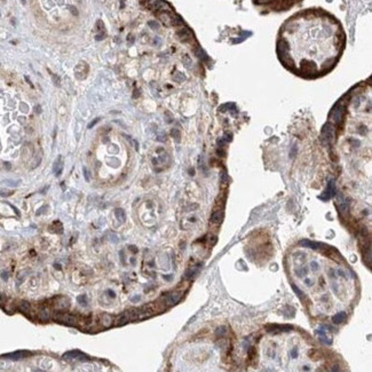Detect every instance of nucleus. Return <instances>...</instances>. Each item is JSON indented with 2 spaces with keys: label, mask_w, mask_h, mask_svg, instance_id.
I'll return each mask as SVG.
<instances>
[{
  "label": "nucleus",
  "mask_w": 372,
  "mask_h": 372,
  "mask_svg": "<svg viewBox=\"0 0 372 372\" xmlns=\"http://www.w3.org/2000/svg\"><path fill=\"white\" fill-rule=\"evenodd\" d=\"M55 318L59 320L60 322H63L65 323L66 325H71V326H74V325L77 324V317H74V315H70V314H61V313H56L55 314Z\"/></svg>",
  "instance_id": "1"
},
{
  "label": "nucleus",
  "mask_w": 372,
  "mask_h": 372,
  "mask_svg": "<svg viewBox=\"0 0 372 372\" xmlns=\"http://www.w3.org/2000/svg\"><path fill=\"white\" fill-rule=\"evenodd\" d=\"M333 126L331 124H326L322 131V139L325 143H331L333 140Z\"/></svg>",
  "instance_id": "2"
},
{
  "label": "nucleus",
  "mask_w": 372,
  "mask_h": 372,
  "mask_svg": "<svg viewBox=\"0 0 372 372\" xmlns=\"http://www.w3.org/2000/svg\"><path fill=\"white\" fill-rule=\"evenodd\" d=\"M30 353L26 351H14V353H9V354H6L4 355L5 359H14V361H18V359H25L26 356H29Z\"/></svg>",
  "instance_id": "3"
},
{
  "label": "nucleus",
  "mask_w": 372,
  "mask_h": 372,
  "mask_svg": "<svg viewBox=\"0 0 372 372\" xmlns=\"http://www.w3.org/2000/svg\"><path fill=\"white\" fill-rule=\"evenodd\" d=\"M180 299H181V293H180V292H172V293H169L166 295V298H165V303H166L167 306H173V305L179 302Z\"/></svg>",
  "instance_id": "4"
},
{
  "label": "nucleus",
  "mask_w": 372,
  "mask_h": 372,
  "mask_svg": "<svg viewBox=\"0 0 372 372\" xmlns=\"http://www.w3.org/2000/svg\"><path fill=\"white\" fill-rule=\"evenodd\" d=\"M62 169H63L62 156H59L56 158V160L54 161V165H53V172L55 173V175H56V177H59V175L62 173Z\"/></svg>",
  "instance_id": "5"
},
{
  "label": "nucleus",
  "mask_w": 372,
  "mask_h": 372,
  "mask_svg": "<svg viewBox=\"0 0 372 372\" xmlns=\"http://www.w3.org/2000/svg\"><path fill=\"white\" fill-rule=\"evenodd\" d=\"M342 112H344V109L342 107H336V108L332 110V113H331V118L333 119V121H336V123H339V121L341 120V117H342Z\"/></svg>",
  "instance_id": "6"
},
{
  "label": "nucleus",
  "mask_w": 372,
  "mask_h": 372,
  "mask_svg": "<svg viewBox=\"0 0 372 372\" xmlns=\"http://www.w3.org/2000/svg\"><path fill=\"white\" fill-rule=\"evenodd\" d=\"M334 192H336V188H334V183L331 182L329 184V188L324 191V194L321 196V198L323 199V200H326V199L331 198L333 195H334Z\"/></svg>",
  "instance_id": "7"
},
{
  "label": "nucleus",
  "mask_w": 372,
  "mask_h": 372,
  "mask_svg": "<svg viewBox=\"0 0 372 372\" xmlns=\"http://www.w3.org/2000/svg\"><path fill=\"white\" fill-rule=\"evenodd\" d=\"M292 326L290 325H271L268 326L269 332H283V331H290Z\"/></svg>",
  "instance_id": "8"
},
{
  "label": "nucleus",
  "mask_w": 372,
  "mask_h": 372,
  "mask_svg": "<svg viewBox=\"0 0 372 372\" xmlns=\"http://www.w3.org/2000/svg\"><path fill=\"white\" fill-rule=\"evenodd\" d=\"M158 17H159V20L164 23L165 25H167V26L172 25V17H173V16H171L169 13H166V12H161V13H159Z\"/></svg>",
  "instance_id": "9"
},
{
  "label": "nucleus",
  "mask_w": 372,
  "mask_h": 372,
  "mask_svg": "<svg viewBox=\"0 0 372 372\" xmlns=\"http://www.w3.org/2000/svg\"><path fill=\"white\" fill-rule=\"evenodd\" d=\"M177 37H179L180 40H182V41H187V40L191 37V33L187 28H183V29L177 31Z\"/></svg>",
  "instance_id": "10"
},
{
  "label": "nucleus",
  "mask_w": 372,
  "mask_h": 372,
  "mask_svg": "<svg viewBox=\"0 0 372 372\" xmlns=\"http://www.w3.org/2000/svg\"><path fill=\"white\" fill-rule=\"evenodd\" d=\"M338 206H339V208H340V211H341L342 213L346 212L347 208H348V205H347L346 199H345V197H344L342 195L338 196Z\"/></svg>",
  "instance_id": "11"
},
{
  "label": "nucleus",
  "mask_w": 372,
  "mask_h": 372,
  "mask_svg": "<svg viewBox=\"0 0 372 372\" xmlns=\"http://www.w3.org/2000/svg\"><path fill=\"white\" fill-rule=\"evenodd\" d=\"M317 334L320 336V340H322L324 344H326V345H330V344H331V338L325 333L324 330H322V329L317 330Z\"/></svg>",
  "instance_id": "12"
},
{
  "label": "nucleus",
  "mask_w": 372,
  "mask_h": 372,
  "mask_svg": "<svg viewBox=\"0 0 372 372\" xmlns=\"http://www.w3.org/2000/svg\"><path fill=\"white\" fill-rule=\"evenodd\" d=\"M127 322H130V316H128V314H127V313H124V314H121V315L117 318L116 325H118V326H121V325L126 324Z\"/></svg>",
  "instance_id": "13"
},
{
  "label": "nucleus",
  "mask_w": 372,
  "mask_h": 372,
  "mask_svg": "<svg viewBox=\"0 0 372 372\" xmlns=\"http://www.w3.org/2000/svg\"><path fill=\"white\" fill-rule=\"evenodd\" d=\"M345 320H346V313H344V312H340L336 316H333V318H332L334 324H340V323H342Z\"/></svg>",
  "instance_id": "14"
},
{
  "label": "nucleus",
  "mask_w": 372,
  "mask_h": 372,
  "mask_svg": "<svg viewBox=\"0 0 372 372\" xmlns=\"http://www.w3.org/2000/svg\"><path fill=\"white\" fill-rule=\"evenodd\" d=\"M39 318L41 321H45V322L51 318V313H49V310H48L47 308H41V309H40V310H39Z\"/></svg>",
  "instance_id": "15"
},
{
  "label": "nucleus",
  "mask_w": 372,
  "mask_h": 372,
  "mask_svg": "<svg viewBox=\"0 0 372 372\" xmlns=\"http://www.w3.org/2000/svg\"><path fill=\"white\" fill-rule=\"evenodd\" d=\"M101 323L103 325L104 328H109V326H111L112 324V317L110 315H103L102 316V318H101Z\"/></svg>",
  "instance_id": "16"
},
{
  "label": "nucleus",
  "mask_w": 372,
  "mask_h": 372,
  "mask_svg": "<svg viewBox=\"0 0 372 372\" xmlns=\"http://www.w3.org/2000/svg\"><path fill=\"white\" fill-rule=\"evenodd\" d=\"M82 355V353L77 349H74V351H66L64 355H63V357L64 359H76V357H79Z\"/></svg>",
  "instance_id": "17"
},
{
  "label": "nucleus",
  "mask_w": 372,
  "mask_h": 372,
  "mask_svg": "<svg viewBox=\"0 0 372 372\" xmlns=\"http://www.w3.org/2000/svg\"><path fill=\"white\" fill-rule=\"evenodd\" d=\"M300 245L305 247H309V249H318L321 246V244H318V243L309 242V241H302V242H300Z\"/></svg>",
  "instance_id": "18"
},
{
  "label": "nucleus",
  "mask_w": 372,
  "mask_h": 372,
  "mask_svg": "<svg viewBox=\"0 0 372 372\" xmlns=\"http://www.w3.org/2000/svg\"><path fill=\"white\" fill-rule=\"evenodd\" d=\"M18 308H20V310H21V312L29 313V312H30V309H31V306H30V303L28 302V301H22V302L20 303Z\"/></svg>",
  "instance_id": "19"
},
{
  "label": "nucleus",
  "mask_w": 372,
  "mask_h": 372,
  "mask_svg": "<svg viewBox=\"0 0 372 372\" xmlns=\"http://www.w3.org/2000/svg\"><path fill=\"white\" fill-rule=\"evenodd\" d=\"M116 216H117V219L119 221H120V222H124V221H125V212H124V211H123V210H121V208H117V210H116Z\"/></svg>",
  "instance_id": "20"
},
{
  "label": "nucleus",
  "mask_w": 372,
  "mask_h": 372,
  "mask_svg": "<svg viewBox=\"0 0 372 372\" xmlns=\"http://www.w3.org/2000/svg\"><path fill=\"white\" fill-rule=\"evenodd\" d=\"M211 221H212V222H214V223H216V222H220V221H221L220 211H216V212L213 213L212 216H211Z\"/></svg>",
  "instance_id": "21"
},
{
  "label": "nucleus",
  "mask_w": 372,
  "mask_h": 372,
  "mask_svg": "<svg viewBox=\"0 0 372 372\" xmlns=\"http://www.w3.org/2000/svg\"><path fill=\"white\" fill-rule=\"evenodd\" d=\"M77 300H78V302L80 303L82 306H84V307H86V306H87V295H86V294H82V295H79L78 298H77Z\"/></svg>",
  "instance_id": "22"
},
{
  "label": "nucleus",
  "mask_w": 372,
  "mask_h": 372,
  "mask_svg": "<svg viewBox=\"0 0 372 372\" xmlns=\"http://www.w3.org/2000/svg\"><path fill=\"white\" fill-rule=\"evenodd\" d=\"M4 183H6V184H8V186H10V187H17L18 184L21 183V181H20V180H17V181H13V180H5Z\"/></svg>",
  "instance_id": "23"
},
{
  "label": "nucleus",
  "mask_w": 372,
  "mask_h": 372,
  "mask_svg": "<svg viewBox=\"0 0 372 372\" xmlns=\"http://www.w3.org/2000/svg\"><path fill=\"white\" fill-rule=\"evenodd\" d=\"M13 195V191L7 190V189H0V196L2 197H8V196Z\"/></svg>",
  "instance_id": "24"
},
{
  "label": "nucleus",
  "mask_w": 372,
  "mask_h": 372,
  "mask_svg": "<svg viewBox=\"0 0 372 372\" xmlns=\"http://www.w3.org/2000/svg\"><path fill=\"white\" fill-rule=\"evenodd\" d=\"M51 74H52V77H53V80H54V84H55V85H56V86H60V77H59V76H56V74H52V72H51Z\"/></svg>",
  "instance_id": "25"
},
{
  "label": "nucleus",
  "mask_w": 372,
  "mask_h": 372,
  "mask_svg": "<svg viewBox=\"0 0 372 372\" xmlns=\"http://www.w3.org/2000/svg\"><path fill=\"white\" fill-rule=\"evenodd\" d=\"M96 28H97V29H99L100 31L103 30V29H104L103 22H102V21H97V23H96Z\"/></svg>",
  "instance_id": "26"
},
{
  "label": "nucleus",
  "mask_w": 372,
  "mask_h": 372,
  "mask_svg": "<svg viewBox=\"0 0 372 372\" xmlns=\"http://www.w3.org/2000/svg\"><path fill=\"white\" fill-rule=\"evenodd\" d=\"M70 12L74 14V16H77V15H78V10H77V8H76L74 6H70Z\"/></svg>",
  "instance_id": "27"
},
{
  "label": "nucleus",
  "mask_w": 372,
  "mask_h": 372,
  "mask_svg": "<svg viewBox=\"0 0 372 372\" xmlns=\"http://www.w3.org/2000/svg\"><path fill=\"white\" fill-rule=\"evenodd\" d=\"M82 171H84V175H85V180H86V181H89V173H88V172H87V169H86V167H84V169H82Z\"/></svg>",
  "instance_id": "28"
},
{
  "label": "nucleus",
  "mask_w": 372,
  "mask_h": 372,
  "mask_svg": "<svg viewBox=\"0 0 372 372\" xmlns=\"http://www.w3.org/2000/svg\"><path fill=\"white\" fill-rule=\"evenodd\" d=\"M292 287H293V290L295 291V292H297V294H298L299 297H300V298H302V297H303V294L301 293V291L299 290V289H298V287H297V286H295V285H292Z\"/></svg>",
  "instance_id": "29"
},
{
  "label": "nucleus",
  "mask_w": 372,
  "mask_h": 372,
  "mask_svg": "<svg viewBox=\"0 0 372 372\" xmlns=\"http://www.w3.org/2000/svg\"><path fill=\"white\" fill-rule=\"evenodd\" d=\"M99 120H100V118H95V119H94V120H92L91 123H89V125H88V128H92V127H93V126L95 125L96 123H99Z\"/></svg>",
  "instance_id": "30"
},
{
  "label": "nucleus",
  "mask_w": 372,
  "mask_h": 372,
  "mask_svg": "<svg viewBox=\"0 0 372 372\" xmlns=\"http://www.w3.org/2000/svg\"><path fill=\"white\" fill-rule=\"evenodd\" d=\"M104 37H105V33H101V35H97L95 37V39L96 40H102L104 38Z\"/></svg>",
  "instance_id": "31"
},
{
  "label": "nucleus",
  "mask_w": 372,
  "mask_h": 372,
  "mask_svg": "<svg viewBox=\"0 0 372 372\" xmlns=\"http://www.w3.org/2000/svg\"><path fill=\"white\" fill-rule=\"evenodd\" d=\"M172 135H173L174 138L177 139V138H179V132H177V130H173V131H172Z\"/></svg>",
  "instance_id": "32"
},
{
  "label": "nucleus",
  "mask_w": 372,
  "mask_h": 372,
  "mask_svg": "<svg viewBox=\"0 0 372 372\" xmlns=\"http://www.w3.org/2000/svg\"><path fill=\"white\" fill-rule=\"evenodd\" d=\"M149 25L151 26V28H156V29H158V25H157L155 22H149Z\"/></svg>",
  "instance_id": "33"
},
{
  "label": "nucleus",
  "mask_w": 372,
  "mask_h": 372,
  "mask_svg": "<svg viewBox=\"0 0 372 372\" xmlns=\"http://www.w3.org/2000/svg\"><path fill=\"white\" fill-rule=\"evenodd\" d=\"M35 110H36V112H37V113H40V112H41V108H40V105H36V109H35Z\"/></svg>",
  "instance_id": "34"
},
{
  "label": "nucleus",
  "mask_w": 372,
  "mask_h": 372,
  "mask_svg": "<svg viewBox=\"0 0 372 372\" xmlns=\"http://www.w3.org/2000/svg\"><path fill=\"white\" fill-rule=\"evenodd\" d=\"M291 354H292V356H294V359H295V357L298 356V351H297V349H294V351H291Z\"/></svg>",
  "instance_id": "35"
},
{
  "label": "nucleus",
  "mask_w": 372,
  "mask_h": 372,
  "mask_svg": "<svg viewBox=\"0 0 372 372\" xmlns=\"http://www.w3.org/2000/svg\"><path fill=\"white\" fill-rule=\"evenodd\" d=\"M109 292V295H110V297H111V298H115V297H116V294L113 293V291H111V290H109L108 291Z\"/></svg>",
  "instance_id": "36"
},
{
  "label": "nucleus",
  "mask_w": 372,
  "mask_h": 372,
  "mask_svg": "<svg viewBox=\"0 0 372 372\" xmlns=\"http://www.w3.org/2000/svg\"><path fill=\"white\" fill-rule=\"evenodd\" d=\"M312 266H313V269H314V270H317V269H318V266H317L316 262H313Z\"/></svg>",
  "instance_id": "37"
},
{
  "label": "nucleus",
  "mask_w": 372,
  "mask_h": 372,
  "mask_svg": "<svg viewBox=\"0 0 372 372\" xmlns=\"http://www.w3.org/2000/svg\"><path fill=\"white\" fill-rule=\"evenodd\" d=\"M5 167H6L7 169H10V167H12V166H10V164H9V163H5Z\"/></svg>",
  "instance_id": "38"
},
{
  "label": "nucleus",
  "mask_w": 372,
  "mask_h": 372,
  "mask_svg": "<svg viewBox=\"0 0 372 372\" xmlns=\"http://www.w3.org/2000/svg\"><path fill=\"white\" fill-rule=\"evenodd\" d=\"M1 277H2V278H4V279H7V274H1Z\"/></svg>",
  "instance_id": "39"
},
{
  "label": "nucleus",
  "mask_w": 372,
  "mask_h": 372,
  "mask_svg": "<svg viewBox=\"0 0 372 372\" xmlns=\"http://www.w3.org/2000/svg\"><path fill=\"white\" fill-rule=\"evenodd\" d=\"M25 79H26V82H29V84H30V85H31V86H32V87H33V85H32V82H30V79H29V78H28V77H25Z\"/></svg>",
  "instance_id": "40"
},
{
  "label": "nucleus",
  "mask_w": 372,
  "mask_h": 372,
  "mask_svg": "<svg viewBox=\"0 0 372 372\" xmlns=\"http://www.w3.org/2000/svg\"><path fill=\"white\" fill-rule=\"evenodd\" d=\"M22 2H23V4H24V2H25V0H22Z\"/></svg>",
  "instance_id": "41"
}]
</instances>
